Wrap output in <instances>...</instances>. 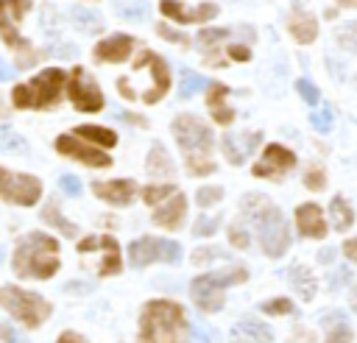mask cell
I'll return each instance as SVG.
<instances>
[{"mask_svg":"<svg viewBox=\"0 0 357 343\" xmlns=\"http://www.w3.org/2000/svg\"><path fill=\"white\" fill-rule=\"evenodd\" d=\"M293 167H296V153L290 148H284V145H268L251 173L259 176V178H282Z\"/></svg>","mask_w":357,"mask_h":343,"instance_id":"5bb4252c","label":"cell"},{"mask_svg":"<svg viewBox=\"0 0 357 343\" xmlns=\"http://www.w3.org/2000/svg\"><path fill=\"white\" fill-rule=\"evenodd\" d=\"M290 284H293V290L304 298V301H310L312 296H315V276L310 273V268H304V265H293L290 268Z\"/></svg>","mask_w":357,"mask_h":343,"instance_id":"484cf974","label":"cell"},{"mask_svg":"<svg viewBox=\"0 0 357 343\" xmlns=\"http://www.w3.org/2000/svg\"><path fill=\"white\" fill-rule=\"evenodd\" d=\"M226 98H229V86L226 84H212L209 86V112H212L218 125H229L234 120V109L226 106Z\"/></svg>","mask_w":357,"mask_h":343,"instance_id":"cb8c5ba5","label":"cell"},{"mask_svg":"<svg viewBox=\"0 0 357 343\" xmlns=\"http://www.w3.org/2000/svg\"><path fill=\"white\" fill-rule=\"evenodd\" d=\"M134 67H139L145 73V89L139 95V100L145 103H156L167 95V86H170V70L165 64V59L153 50H142L139 59L134 61Z\"/></svg>","mask_w":357,"mask_h":343,"instance_id":"30bf717a","label":"cell"},{"mask_svg":"<svg viewBox=\"0 0 357 343\" xmlns=\"http://www.w3.org/2000/svg\"><path fill=\"white\" fill-rule=\"evenodd\" d=\"M114 8L128 22H142L145 14H148V3L145 0H114Z\"/></svg>","mask_w":357,"mask_h":343,"instance_id":"d6a6232c","label":"cell"},{"mask_svg":"<svg viewBox=\"0 0 357 343\" xmlns=\"http://www.w3.org/2000/svg\"><path fill=\"white\" fill-rule=\"evenodd\" d=\"M262 312H268V315H287V312H293V304L287 298H271V301L262 304Z\"/></svg>","mask_w":357,"mask_h":343,"instance_id":"ee69618b","label":"cell"},{"mask_svg":"<svg viewBox=\"0 0 357 343\" xmlns=\"http://www.w3.org/2000/svg\"><path fill=\"white\" fill-rule=\"evenodd\" d=\"M271 340L273 332L254 318H243L240 323L231 326V343H271Z\"/></svg>","mask_w":357,"mask_h":343,"instance_id":"7402d4cb","label":"cell"},{"mask_svg":"<svg viewBox=\"0 0 357 343\" xmlns=\"http://www.w3.org/2000/svg\"><path fill=\"white\" fill-rule=\"evenodd\" d=\"M59 184H61V190H64L67 195H78V192H81V181H78L75 176H61Z\"/></svg>","mask_w":357,"mask_h":343,"instance_id":"c3c4849f","label":"cell"},{"mask_svg":"<svg viewBox=\"0 0 357 343\" xmlns=\"http://www.w3.org/2000/svg\"><path fill=\"white\" fill-rule=\"evenodd\" d=\"M229 240H231V245H234V248H248V245H251L248 231H245V226H243V223H231V229H229Z\"/></svg>","mask_w":357,"mask_h":343,"instance_id":"7bdbcfd3","label":"cell"},{"mask_svg":"<svg viewBox=\"0 0 357 343\" xmlns=\"http://www.w3.org/2000/svg\"><path fill=\"white\" fill-rule=\"evenodd\" d=\"M296 3H301V0H296Z\"/></svg>","mask_w":357,"mask_h":343,"instance_id":"94428289","label":"cell"},{"mask_svg":"<svg viewBox=\"0 0 357 343\" xmlns=\"http://www.w3.org/2000/svg\"><path fill=\"white\" fill-rule=\"evenodd\" d=\"M131 47H134V36H128V33H112L103 42L95 45V56L100 61H123V59H128Z\"/></svg>","mask_w":357,"mask_h":343,"instance_id":"d6986e66","label":"cell"},{"mask_svg":"<svg viewBox=\"0 0 357 343\" xmlns=\"http://www.w3.org/2000/svg\"><path fill=\"white\" fill-rule=\"evenodd\" d=\"M0 340H3V343H25V340L20 337V332L11 329V323H3V326H0Z\"/></svg>","mask_w":357,"mask_h":343,"instance_id":"681fc988","label":"cell"},{"mask_svg":"<svg viewBox=\"0 0 357 343\" xmlns=\"http://www.w3.org/2000/svg\"><path fill=\"white\" fill-rule=\"evenodd\" d=\"M318 259H321V262H329V259H332V251H321Z\"/></svg>","mask_w":357,"mask_h":343,"instance_id":"9f6ffc18","label":"cell"},{"mask_svg":"<svg viewBox=\"0 0 357 343\" xmlns=\"http://www.w3.org/2000/svg\"><path fill=\"white\" fill-rule=\"evenodd\" d=\"M67 92H70V100L78 112H100L103 109V92L98 89V84L86 75L84 67H75L70 73V81H67Z\"/></svg>","mask_w":357,"mask_h":343,"instance_id":"4fadbf2b","label":"cell"},{"mask_svg":"<svg viewBox=\"0 0 357 343\" xmlns=\"http://www.w3.org/2000/svg\"><path fill=\"white\" fill-rule=\"evenodd\" d=\"M287 28H290V33H293V39L296 42H301V45H310L315 36H318V22H315V17H310V14H293L290 17V22H287Z\"/></svg>","mask_w":357,"mask_h":343,"instance_id":"d4e9b609","label":"cell"},{"mask_svg":"<svg viewBox=\"0 0 357 343\" xmlns=\"http://www.w3.org/2000/svg\"><path fill=\"white\" fill-rule=\"evenodd\" d=\"M262 142V131H237V134H223L220 145H223V153L231 165H243L254 151L257 145Z\"/></svg>","mask_w":357,"mask_h":343,"instance_id":"e0dca14e","label":"cell"},{"mask_svg":"<svg viewBox=\"0 0 357 343\" xmlns=\"http://www.w3.org/2000/svg\"><path fill=\"white\" fill-rule=\"evenodd\" d=\"M206 86V78L201 75V73H195V70H190V67H181V81H178V98H192V95H198L201 89Z\"/></svg>","mask_w":357,"mask_h":343,"instance_id":"f1b7e54d","label":"cell"},{"mask_svg":"<svg viewBox=\"0 0 357 343\" xmlns=\"http://www.w3.org/2000/svg\"><path fill=\"white\" fill-rule=\"evenodd\" d=\"M28 11H31V0H0V36L17 53V67L20 70H25L36 61V50L20 33V22Z\"/></svg>","mask_w":357,"mask_h":343,"instance_id":"8992f818","label":"cell"},{"mask_svg":"<svg viewBox=\"0 0 357 343\" xmlns=\"http://www.w3.org/2000/svg\"><path fill=\"white\" fill-rule=\"evenodd\" d=\"M184 212H187V198H184L181 192H176V195H170L162 206H156L153 223H159V226H165V229H178L181 220H184Z\"/></svg>","mask_w":357,"mask_h":343,"instance_id":"44dd1931","label":"cell"},{"mask_svg":"<svg viewBox=\"0 0 357 343\" xmlns=\"http://www.w3.org/2000/svg\"><path fill=\"white\" fill-rule=\"evenodd\" d=\"M92 190H95L98 198H103V201H109V204H114V206H126V204H131L134 195H137V187H134V181H128V178L95 181Z\"/></svg>","mask_w":357,"mask_h":343,"instance_id":"ac0fdd59","label":"cell"},{"mask_svg":"<svg viewBox=\"0 0 357 343\" xmlns=\"http://www.w3.org/2000/svg\"><path fill=\"white\" fill-rule=\"evenodd\" d=\"M11 262L22 279H50L59 270V243L42 231H31L17 243Z\"/></svg>","mask_w":357,"mask_h":343,"instance_id":"277c9868","label":"cell"},{"mask_svg":"<svg viewBox=\"0 0 357 343\" xmlns=\"http://www.w3.org/2000/svg\"><path fill=\"white\" fill-rule=\"evenodd\" d=\"M332 315V326L326 329V337H324V343H349L351 340V329L343 323V318H340V312H329Z\"/></svg>","mask_w":357,"mask_h":343,"instance_id":"836d02e7","label":"cell"},{"mask_svg":"<svg viewBox=\"0 0 357 343\" xmlns=\"http://www.w3.org/2000/svg\"><path fill=\"white\" fill-rule=\"evenodd\" d=\"M173 137H176L178 148L184 151V159H187V167L192 176H206L215 170L212 131H209V125H204V120H198L195 114H178L173 120Z\"/></svg>","mask_w":357,"mask_h":343,"instance_id":"3957f363","label":"cell"},{"mask_svg":"<svg viewBox=\"0 0 357 343\" xmlns=\"http://www.w3.org/2000/svg\"><path fill=\"white\" fill-rule=\"evenodd\" d=\"M75 137H84V139H92L95 145H103V148H112L117 142V134L109 131V128H100V125H78Z\"/></svg>","mask_w":357,"mask_h":343,"instance_id":"1f68e13d","label":"cell"},{"mask_svg":"<svg viewBox=\"0 0 357 343\" xmlns=\"http://www.w3.org/2000/svg\"><path fill=\"white\" fill-rule=\"evenodd\" d=\"M220 198H223V190H220V187H201L198 195H195V201H198L201 206H212V204H218Z\"/></svg>","mask_w":357,"mask_h":343,"instance_id":"b9f144b4","label":"cell"},{"mask_svg":"<svg viewBox=\"0 0 357 343\" xmlns=\"http://www.w3.org/2000/svg\"><path fill=\"white\" fill-rule=\"evenodd\" d=\"M296 89H298V95L304 98V103H318V100H321V92H318V86H315L310 78L296 81Z\"/></svg>","mask_w":357,"mask_h":343,"instance_id":"ab89813d","label":"cell"},{"mask_svg":"<svg viewBox=\"0 0 357 343\" xmlns=\"http://www.w3.org/2000/svg\"><path fill=\"white\" fill-rule=\"evenodd\" d=\"M59 343H81V337H78V335H73V332H64V335L59 337Z\"/></svg>","mask_w":357,"mask_h":343,"instance_id":"db71d44e","label":"cell"},{"mask_svg":"<svg viewBox=\"0 0 357 343\" xmlns=\"http://www.w3.org/2000/svg\"><path fill=\"white\" fill-rule=\"evenodd\" d=\"M178 190L173 187V184H151V187H145L142 190V198H145V204H165L170 195H176Z\"/></svg>","mask_w":357,"mask_h":343,"instance_id":"d590c367","label":"cell"},{"mask_svg":"<svg viewBox=\"0 0 357 343\" xmlns=\"http://www.w3.org/2000/svg\"><path fill=\"white\" fill-rule=\"evenodd\" d=\"M0 304L17 318V321H22L25 326H39V323H45V318L50 315V304L39 296V293H28V290H22V287H11V284H6V287H0Z\"/></svg>","mask_w":357,"mask_h":343,"instance_id":"ba28073f","label":"cell"},{"mask_svg":"<svg viewBox=\"0 0 357 343\" xmlns=\"http://www.w3.org/2000/svg\"><path fill=\"white\" fill-rule=\"evenodd\" d=\"M128 259L134 268H145L151 262H178L181 259V245L173 240H159V237H139L128 245Z\"/></svg>","mask_w":357,"mask_h":343,"instance_id":"8fae6325","label":"cell"},{"mask_svg":"<svg viewBox=\"0 0 357 343\" xmlns=\"http://www.w3.org/2000/svg\"><path fill=\"white\" fill-rule=\"evenodd\" d=\"M243 218L257 229L259 245L268 257H282L287 251V245H290L287 220L265 195H245L243 198Z\"/></svg>","mask_w":357,"mask_h":343,"instance_id":"7a4b0ae2","label":"cell"},{"mask_svg":"<svg viewBox=\"0 0 357 343\" xmlns=\"http://www.w3.org/2000/svg\"><path fill=\"white\" fill-rule=\"evenodd\" d=\"M340 6H346V8H357V0H337Z\"/></svg>","mask_w":357,"mask_h":343,"instance_id":"680465c9","label":"cell"},{"mask_svg":"<svg viewBox=\"0 0 357 343\" xmlns=\"http://www.w3.org/2000/svg\"><path fill=\"white\" fill-rule=\"evenodd\" d=\"M324 181H326V176H324V170H321V167H310V170H307V176H304V184H307L310 190H321V187H324Z\"/></svg>","mask_w":357,"mask_h":343,"instance_id":"bcb514c9","label":"cell"},{"mask_svg":"<svg viewBox=\"0 0 357 343\" xmlns=\"http://www.w3.org/2000/svg\"><path fill=\"white\" fill-rule=\"evenodd\" d=\"M64 84H67V75L59 67L42 70L36 78H31L25 84H17L11 89V103L17 109H47V106L59 103V95H61Z\"/></svg>","mask_w":357,"mask_h":343,"instance_id":"5b68a950","label":"cell"},{"mask_svg":"<svg viewBox=\"0 0 357 343\" xmlns=\"http://www.w3.org/2000/svg\"><path fill=\"white\" fill-rule=\"evenodd\" d=\"M190 323L184 310L176 301H148L139 315V337L137 343H187Z\"/></svg>","mask_w":357,"mask_h":343,"instance_id":"6da1fadb","label":"cell"},{"mask_svg":"<svg viewBox=\"0 0 357 343\" xmlns=\"http://www.w3.org/2000/svg\"><path fill=\"white\" fill-rule=\"evenodd\" d=\"M117 117H120V120H126V123H134V125H145V120H142V117L128 114V112H117Z\"/></svg>","mask_w":357,"mask_h":343,"instance_id":"f5cc1de1","label":"cell"},{"mask_svg":"<svg viewBox=\"0 0 357 343\" xmlns=\"http://www.w3.org/2000/svg\"><path fill=\"white\" fill-rule=\"evenodd\" d=\"M192 335L198 343H218V332L215 329H206L204 323H192Z\"/></svg>","mask_w":357,"mask_h":343,"instance_id":"7dc6e473","label":"cell"},{"mask_svg":"<svg viewBox=\"0 0 357 343\" xmlns=\"http://www.w3.org/2000/svg\"><path fill=\"white\" fill-rule=\"evenodd\" d=\"M156 31H159V36H165L167 42H176V45H187V42H190L181 31H176V28H170V25H165V22H162Z\"/></svg>","mask_w":357,"mask_h":343,"instance_id":"f6af8a7d","label":"cell"},{"mask_svg":"<svg viewBox=\"0 0 357 343\" xmlns=\"http://www.w3.org/2000/svg\"><path fill=\"white\" fill-rule=\"evenodd\" d=\"M332 120H335V114H332V109H329V106L315 109V112L310 114V123H312V128H315V131H329V128H332Z\"/></svg>","mask_w":357,"mask_h":343,"instance_id":"74e56055","label":"cell"},{"mask_svg":"<svg viewBox=\"0 0 357 343\" xmlns=\"http://www.w3.org/2000/svg\"><path fill=\"white\" fill-rule=\"evenodd\" d=\"M335 36H337V45H340V47L357 53V22H346L343 28H337Z\"/></svg>","mask_w":357,"mask_h":343,"instance_id":"8d00e7d4","label":"cell"},{"mask_svg":"<svg viewBox=\"0 0 357 343\" xmlns=\"http://www.w3.org/2000/svg\"><path fill=\"white\" fill-rule=\"evenodd\" d=\"M296 226L301 231V237H324L326 234V223H324V212L315 206V204H301L296 209Z\"/></svg>","mask_w":357,"mask_h":343,"instance_id":"ffe728a7","label":"cell"},{"mask_svg":"<svg viewBox=\"0 0 357 343\" xmlns=\"http://www.w3.org/2000/svg\"><path fill=\"white\" fill-rule=\"evenodd\" d=\"M218 226H220V218H218V215H212V218L201 215V218L195 220V226H192V234H198V237H209V234L218 231Z\"/></svg>","mask_w":357,"mask_h":343,"instance_id":"f35d334b","label":"cell"},{"mask_svg":"<svg viewBox=\"0 0 357 343\" xmlns=\"http://www.w3.org/2000/svg\"><path fill=\"white\" fill-rule=\"evenodd\" d=\"M8 78H11V67L0 59V81H8Z\"/></svg>","mask_w":357,"mask_h":343,"instance_id":"11a10c76","label":"cell"},{"mask_svg":"<svg viewBox=\"0 0 357 343\" xmlns=\"http://www.w3.org/2000/svg\"><path fill=\"white\" fill-rule=\"evenodd\" d=\"M67 14H70V20H73L81 31H86V33H95V31L103 28V17L95 14V11H89V8H70Z\"/></svg>","mask_w":357,"mask_h":343,"instance_id":"4dcf8cb0","label":"cell"},{"mask_svg":"<svg viewBox=\"0 0 357 343\" xmlns=\"http://www.w3.org/2000/svg\"><path fill=\"white\" fill-rule=\"evenodd\" d=\"M351 310H357V284L351 287Z\"/></svg>","mask_w":357,"mask_h":343,"instance_id":"6f0895ef","label":"cell"},{"mask_svg":"<svg viewBox=\"0 0 357 343\" xmlns=\"http://www.w3.org/2000/svg\"><path fill=\"white\" fill-rule=\"evenodd\" d=\"M0 195L8 204H20V206H33L42 195V181L25 173H11L6 167H0Z\"/></svg>","mask_w":357,"mask_h":343,"instance_id":"7c38bea8","label":"cell"},{"mask_svg":"<svg viewBox=\"0 0 357 343\" xmlns=\"http://www.w3.org/2000/svg\"><path fill=\"white\" fill-rule=\"evenodd\" d=\"M212 259H226V251L223 248H198V251H192V262L195 265H204V262H212Z\"/></svg>","mask_w":357,"mask_h":343,"instance_id":"60d3db41","label":"cell"},{"mask_svg":"<svg viewBox=\"0 0 357 343\" xmlns=\"http://www.w3.org/2000/svg\"><path fill=\"white\" fill-rule=\"evenodd\" d=\"M229 56L237 59V61H248V59H251V50H248L245 45H231V47H229Z\"/></svg>","mask_w":357,"mask_h":343,"instance_id":"f907efd6","label":"cell"},{"mask_svg":"<svg viewBox=\"0 0 357 343\" xmlns=\"http://www.w3.org/2000/svg\"><path fill=\"white\" fill-rule=\"evenodd\" d=\"M78 254L84 257V262L95 270V273H100V276H112V273H117L120 270V245H117V240L114 237H98V234H92V237H84L81 243H78Z\"/></svg>","mask_w":357,"mask_h":343,"instance_id":"9c48e42d","label":"cell"},{"mask_svg":"<svg viewBox=\"0 0 357 343\" xmlns=\"http://www.w3.org/2000/svg\"><path fill=\"white\" fill-rule=\"evenodd\" d=\"M0 151H6V153H25V139L17 134V131H11L8 125H0Z\"/></svg>","mask_w":357,"mask_h":343,"instance_id":"e575fe53","label":"cell"},{"mask_svg":"<svg viewBox=\"0 0 357 343\" xmlns=\"http://www.w3.org/2000/svg\"><path fill=\"white\" fill-rule=\"evenodd\" d=\"M145 167L153 176H173V159L167 156V151L162 148V142H153L151 145V153L145 159Z\"/></svg>","mask_w":357,"mask_h":343,"instance_id":"4316f807","label":"cell"},{"mask_svg":"<svg viewBox=\"0 0 357 343\" xmlns=\"http://www.w3.org/2000/svg\"><path fill=\"white\" fill-rule=\"evenodd\" d=\"M329 215H332V223H335L337 231H346V229L354 223V212H351V206H349L340 195L332 198V204H329Z\"/></svg>","mask_w":357,"mask_h":343,"instance_id":"f546056e","label":"cell"},{"mask_svg":"<svg viewBox=\"0 0 357 343\" xmlns=\"http://www.w3.org/2000/svg\"><path fill=\"white\" fill-rule=\"evenodd\" d=\"M245 276H248V270H245L243 265L204 273V276L192 279V284H190V296H192V301H195L204 312H215V310L223 307V290H226L229 284H240V282H245Z\"/></svg>","mask_w":357,"mask_h":343,"instance_id":"52a82bcc","label":"cell"},{"mask_svg":"<svg viewBox=\"0 0 357 343\" xmlns=\"http://www.w3.org/2000/svg\"><path fill=\"white\" fill-rule=\"evenodd\" d=\"M56 151L64 153V156H70V159H78V162H84L89 167H109L112 165V159L100 148H92V145L81 142V137H75V134L56 137Z\"/></svg>","mask_w":357,"mask_h":343,"instance_id":"9a60e30c","label":"cell"},{"mask_svg":"<svg viewBox=\"0 0 357 343\" xmlns=\"http://www.w3.org/2000/svg\"><path fill=\"white\" fill-rule=\"evenodd\" d=\"M159 8H162V14H165L167 20L181 22V25L206 22V20H212V17L218 14V6H215V3H201V6H192V8H190V6H184V3H178V0H162Z\"/></svg>","mask_w":357,"mask_h":343,"instance_id":"2e32d148","label":"cell"},{"mask_svg":"<svg viewBox=\"0 0 357 343\" xmlns=\"http://www.w3.org/2000/svg\"><path fill=\"white\" fill-rule=\"evenodd\" d=\"M0 262H3V248H0Z\"/></svg>","mask_w":357,"mask_h":343,"instance_id":"91938a15","label":"cell"},{"mask_svg":"<svg viewBox=\"0 0 357 343\" xmlns=\"http://www.w3.org/2000/svg\"><path fill=\"white\" fill-rule=\"evenodd\" d=\"M343 254H346L351 262H357V237H354V240H346V245H343Z\"/></svg>","mask_w":357,"mask_h":343,"instance_id":"816d5d0a","label":"cell"},{"mask_svg":"<svg viewBox=\"0 0 357 343\" xmlns=\"http://www.w3.org/2000/svg\"><path fill=\"white\" fill-rule=\"evenodd\" d=\"M229 36V31L226 28H206V31H201L198 33V50L204 53V59L209 61V64H215V67H223V59H220V45H223V39Z\"/></svg>","mask_w":357,"mask_h":343,"instance_id":"603a6c76","label":"cell"},{"mask_svg":"<svg viewBox=\"0 0 357 343\" xmlns=\"http://www.w3.org/2000/svg\"><path fill=\"white\" fill-rule=\"evenodd\" d=\"M42 220H45V223H50V226H56L64 237H75V231H78V229H75V223H70V220L61 215V209H59V204H56V201H50V204L42 209Z\"/></svg>","mask_w":357,"mask_h":343,"instance_id":"83f0119b","label":"cell"}]
</instances>
